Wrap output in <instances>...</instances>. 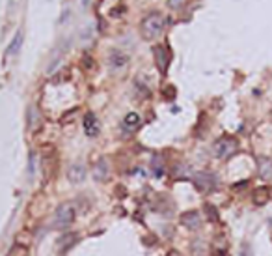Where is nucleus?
I'll use <instances>...</instances> for the list:
<instances>
[{"mask_svg":"<svg viewBox=\"0 0 272 256\" xmlns=\"http://www.w3.org/2000/svg\"><path fill=\"white\" fill-rule=\"evenodd\" d=\"M140 28H142V36L145 37V39H155V37H159L166 28L164 15H160V13H157V12L145 15Z\"/></svg>","mask_w":272,"mask_h":256,"instance_id":"nucleus-1","label":"nucleus"},{"mask_svg":"<svg viewBox=\"0 0 272 256\" xmlns=\"http://www.w3.org/2000/svg\"><path fill=\"white\" fill-rule=\"evenodd\" d=\"M237 148H239L237 138H233V137H222V138H218V140L214 142L213 152L218 159H227L235 154Z\"/></svg>","mask_w":272,"mask_h":256,"instance_id":"nucleus-2","label":"nucleus"},{"mask_svg":"<svg viewBox=\"0 0 272 256\" xmlns=\"http://www.w3.org/2000/svg\"><path fill=\"white\" fill-rule=\"evenodd\" d=\"M192 182H194L196 189L200 193H211L218 185V178L214 174H211V172H198V174H194Z\"/></svg>","mask_w":272,"mask_h":256,"instance_id":"nucleus-3","label":"nucleus"},{"mask_svg":"<svg viewBox=\"0 0 272 256\" xmlns=\"http://www.w3.org/2000/svg\"><path fill=\"white\" fill-rule=\"evenodd\" d=\"M75 221V207L71 204H62L54 213V226L64 230L67 226H71Z\"/></svg>","mask_w":272,"mask_h":256,"instance_id":"nucleus-4","label":"nucleus"},{"mask_svg":"<svg viewBox=\"0 0 272 256\" xmlns=\"http://www.w3.org/2000/svg\"><path fill=\"white\" fill-rule=\"evenodd\" d=\"M179 221H181V224H183L185 228H189V230H196V228H200V226H201L200 213H198V211H194V209L181 213Z\"/></svg>","mask_w":272,"mask_h":256,"instance_id":"nucleus-5","label":"nucleus"},{"mask_svg":"<svg viewBox=\"0 0 272 256\" xmlns=\"http://www.w3.org/2000/svg\"><path fill=\"white\" fill-rule=\"evenodd\" d=\"M108 64H110L112 69H121V68H125L129 64V56L123 51L114 49L110 52V56H108Z\"/></svg>","mask_w":272,"mask_h":256,"instance_id":"nucleus-6","label":"nucleus"},{"mask_svg":"<svg viewBox=\"0 0 272 256\" xmlns=\"http://www.w3.org/2000/svg\"><path fill=\"white\" fill-rule=\"evenodd\" d=\"M84 131L88 137H97V133H99V122H97L94 112H88L84 116Z\"/></svg>","mask_w":272,"mask_h":256,"instance_id":"nucleus-7","label":"nucleus"},{"mask_svg":"<svg viewBox=\"0 0 272 256\" xmlns=\"http://www.w3.org/2000/svg\"><path fill=\"white\" fill-rule=\"evenodd\" d=\"M257 172L263 180H272V159L257 157Z\"/></svg>","mask_w":272,"mask_h":256,"instance_id":"nucleus-8","label":"nucleus"},{"mask_svg":"<svg viewBox=\"0 0 272 256\" xmlns=\"http://www.w3.org/2000/svg\"><path fill=\"white\" fill-rule=\"evenodd\" d=\"M67 178H69L71 183H82L84 178H86V169H84V165H73V167H69Z\"/></svg>","mask_w":272,"mask_h":256,"instance_id":"nucleus-9","label":"nucleus"},{"mask_svg":"<svg viewBox=\"0 0 272 256\" xmlns=\"http://www.w3.org/2000/svg\"><path fill=\"white\" fill-rule=\"evenodd\" d=\"M108 163L107 159H99L97 163H95L94 167V178L97 182H103V180H107L108 178Z\"/></svg>","mask_w":272,"mask_h":256,"instance_id":"nucleus-10","label":"nucleus"},{"mask_svg":"<svg viewBox=\"0 0 272 256\" xmlns=\"http://www.w3.org/2000/svg\"><path fill=\"white\" fill-rule=\"evenodd\" d=\"M271 200V191L267 187H259L254 191V204L256 206H265Z\"/></svg>","mask_w":272,"mask_h":256,"instance_id":"nucleus-11","label":"nucleus"},{"mask_svg":"<svg viewBox=\"0 0 272 256\" xmlns=\"http://www.w3.org/2000/svg\"><path fill=\"white\" fill-rule=\"evenodd\" d=\"M140 127V116L136 112H129L125 118H123V129L127 131H134Z\"/></svg>","mask_w":272,"mask_h":256,"instance_id":"nucleus-12","label":"nucleus"},{"mask_svg":"<svg viewBox=\"0 0 272 256\" xmlns=\"http://www.w3.org/2000/svg\"><path fill=\"white\" fill-rule=\"evenodd\" d=\"M155 56H157V66H159V69L164 71L166 66H168V60H170L164 47H157V49H155Z\"/></svg>","mask_w":272,"mask_h":256,"instance_id":"nucleus-13","label":"nucleus"},{"mask_svg":"<svg viewBox=\"0 0 272 256\" xmlns=\"http://www.w3.org/2000/svg\"><path fill=\"white\" fill-rule=\"evenodd\" d=\"M23 47V32H17L15 36H13L12 43H10V47H8V56H12V54H17L19 52V49Z\"/></svg>","mask_w":272,"mask_h":256,"instance_id":"nucleus-14","label":"nucleus"},{"mask_svg":"<svg viewBox=\"0 0 272 256\" xmlns=\"http://www.w3.org/2000/svg\"><path fill=\"white\" fill-rule=\"evenodd\" d=\"M75 241H77V234H67V236H64L58 241V247L62 251H65V249H69L71 243H75Z\"/></svg>","mask_w":272,"mask_h":256,"instance_id":"nucleus-15","label":"nucleus"},{"mask_svg":"<svg viewBox=\"0 0 272 256\" xmlns=\"http://www.w3.org/2000/svg\"><path fill=\"white\" fill-rule=\"evenodd\" d=\"M205 213H207V219L211 221V222H218V221H220L216 207L211 206V204H207V206H205Z\"/></svg>","mask_w":272,"mask_h":256,"instance_id":"nucleus-16","label":"nucleus"},{"mask_svg":"<svg viewBox=\"0 0 272 256\" xmlns=\"http://www.w3.org/2000/svg\"><path fill=\"white\" fill-rule=\"evenodd\" d=\"M8 256H28V247H24V245L17 243L12 249V251H10V255H8Z\"/></svg>","mask_w":272,"mask_h":256,"instance_id":"nucleus-17","label":"nucleus"},{"mask_svg":"<svg viewBox=\"0 0 272 256\" xmlns=\"http://www.w3.org/2000/svg\"><path fill=\"white\" fill-rule=\"evenodd\" d=\"M183 4H185V0H168V6H170L172 10H179V8H183Z\"/></svg>","mask_w":272,"mask_h":256,"instance_id":"nucleus-18","label":"nucleus"},{"mask_svg":"<svg viewBox=\"0 0 272 256\" xmlns=\"http://www.w3.org/2000/svg\"><path fill=\"white\" fill-rule=\"evenodd\" d=\"M166 256H177V255H176V253H174V251H170V255H166Z\"/></svg>","mask_w":272,"mask_h":256,"instance_id":"nucleus-19","label":"nucleus"},{"mask_svg":"<svg viewBox=\"0 0 272 256\" xmlns=\"http://www.w3.org/2000/svg\"><path fill=\"white\" fill-rule=\"evenodd\" d=\"M88 2H90V0H82V4H84V6H88Z\"/></svg>","mask_w":272,"mask_h":256,"instance_id":"nucleus-20","label":"nucleus"}]
</instances>
